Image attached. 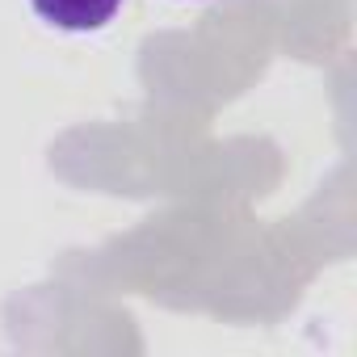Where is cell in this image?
<instances>
[{
    "label": "cell",
    "mask_w": 357,
    "mask_h": 357,
    "mask_svg": "<svg viewBox=\"0 0 357 357\" xmlns=\"http://www.w3.org/2000/svg\"><path fill=\"white\" fill-rule=\"evenodd\" d=\"M122 5L126 0H30L38 22L59 34H97L118 17Z\"/></svg>",
    "instance_id": "6da1fadb"
},
{
    "label": "cell",
    "mask_w": 357,
    "mask_h": 357,
    "mask_svg": "<svg viewBox=\"0 0 357 357\" xmlns=\"http://www.w3.org/2000/svg\"><path fill=\"white\" fill-rule=\"evenodd\" d=\"M176 5H202V0H176Z\"/></svg>",
    "instance_id": "7a4b0ae2"
}]
</instances>
